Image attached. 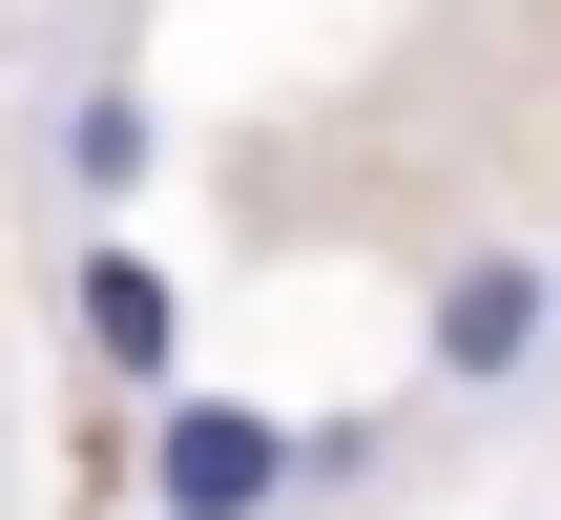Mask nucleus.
I'll return each instance as SVG.
<instances>
[{"label": "nucleus", "mask_w": 561, "mask_h": 520, "mask_svg": "<svg viewBox=\"0 0 561 520\" xmlns=\"http://www.w3.org/2000/svg\"><path fill=\"white\" fill-rule=\"evenodd\" d=\"M291 479H312V438L250 417V396H167V417H146V500L167 520H271Z\"/></svg>", "instance_id": "nucleus-1"}, {"label": "nucleus", "mask_w": 561, "mask_h": 520, "mask_svg": "<svg viewBox=\"0 0 561 520\" xmlns=\"http://www.w3.org/2000/svg\"><path fill=\"white\" fill-rule=\"evenodd\" d=\"M541 354H561V271L479 250V271L437 292V375H458V396H500V375H541Z\"/></svg>", "instance_id": "nucleus-2"}, {"label": "nucleus", "mask_w": 561, "mask_h": 520, "mask_svg": "<svg viewBox=\"0 0 561 520\" xmlns=\"http://www.w3.org/2000/svg\"><path fill=\"white\" fill-rule=\"evenodd\" d=\"M83 354H104V375H167V354H187L167 250H83Z\"/></svg>", "instance_id": "nucleus-3"}, {"label": "nucleus", "mask_w": 561, "mask_h": 520, "mask_svg": "<svg viewBox=\"0 0 561 520\" xmlns=\"http://www.w3.org/2000/svg\"><path fill=\"white\" fill-rule=\"evenodd\" d=\"M146 167H167V125H146V83H83V104H62V188H83V208H125Z\"/></svg>", "instance_id": "nucleus-4"}]
</instances>
